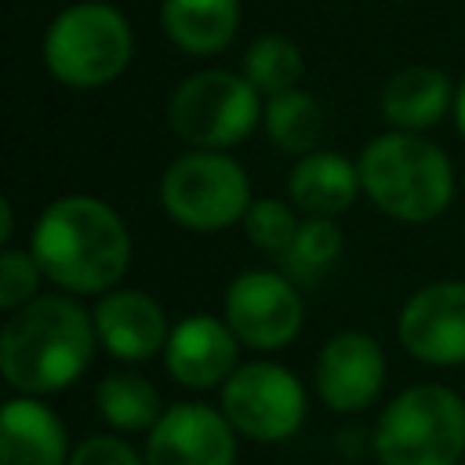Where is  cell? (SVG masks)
<instances>
[{
	"instance_id": "cell-16",
	"label": "cell",
	"mask_w": 465,
	"mask_h": 465,
	"mask_svg": "<svg viewBox=\"0 0 465 465\" xmlns=\"http://www.w3.org/2000/svg\"><path fill=\"white\" fill-rule=\"evenodd\" d=\"M363 196L360 163L338 149H312L294 156L287 171V200L309 218H338Z\"/></svg>"
},
{
	"instance_id": "cell-5",
	"label": "cell",
	"mask_w": 465,
	"mask_h": 465,
	"mask_svg": "<svg viewBox=\"0 0 465 465\" xmlns=\"http://www.w3.org/2000/svg\"><path fill=\"white\" fill-rule=\"evenodd\" d=\"M371 450L378 465H461L465 400L436 381L396 392L378 414Z\"/></svg>"
},
{
	"instance_id": "cell-14",
	"label": "cell",
	"mask_w": 465,
	"mask_h": 465,
	"mask_svg": "<svg viewBox=\"0 0 465 465\" xmlns=\"http://www.w3.org/2000/svg\"><path fill=\"white\" fill-rule=\"evenodd\" d=\"M91 316H94L98 345L124 363H142L149 356H160L171 334V320L163 305L138 287H113L98 294Z\"/></svg>"
},
{
	"instance_id": "cell-7",
	"label": "cell",
	"mask_w": 465,
	"mask_h": 465,
	"mask_svg": "<svg viewBox=\"0 0 465 465\" xmlns=\"http://www.w3.org/2000/svg\"><path fill=\"white\" fill-rule=\"evenodd\" d=\"M265 94L232 69L189 73L167 98V124L189 149H232L247 142L265 113Z\"/></svg>"
},
{
	"instance_id": "cell-1",
	"label": "cell",
	"mask_w": 465,
	"mask_h": 465,
	"mask_svg": "<svg viewBox=\"0 0 465 465\" xmlns=\"http://www.w3.org/2000/svg\"><path fill=\"white\" fill-rule=\"evenodd\" d=\"M29 251L44 276L76 298H98L131 269V232L113 203L87 193L51 200L29 232Z\"/></svg>"
},
{
	"instance_id": "cell-6",
	"label": "cell",
	"mask_w": 465,
	"mask_h": 465,
	"mask_svg": "<svg viewBox=\"0 0 465 465\" xmlns=\"http://www.w3.org/2000/svg\"><path fill=\"white\" fill-rule=\"evenodd\" d=\"M163 214L189 232H222L243 222L254 193L251 174L229 149H185L160 174Z\"/></svg>"
},
{
	"instance_id": "cell-28",
	"label": "cell",
	"mask_w": 465,
	"mask_h": 465,
	"mask_svg": "<svg viewBox=\"0 0 465 465\" xmlns=\"http://www.w3.org/2000/svg\"><path fill=\"white\" fill-rule=\"evenodd\" d=\"M461 232H465V225H461Z\"/></svg>"
},
{
	"instance_id": "cell-2",
	"label": "cell",
	"mask_w": 465,
	"mask_h": 465,
	"mask_svg": "<svg viewBox=\"0 0 465 465\" xmlns=\"http://www.w3.org/2000/svg\"><path fill=\"white\" fill-rule=\"evenodd\" d=\"M98 349L91 309L76 294H36L0 327V374L15 392L51 396L80 381Z\"/></svg>"
},
{
	"instance_id": "cell-25",
	"label": "cell",
	"mask_w": 465,
	"mask_h": 465,
	"mask_svg": "<svg viewBox=\"0 0 465 465\" xmlns=\"http://www.w3.org/2000/svg\"><path fill=\"white\" fill-rule=\"evenodd\" d=\"M69 465H145V454L134 450L120 432H94L73 447Z\"/></svg>"
},
{
	"instance_id": "cell-10",
	"label": "cell",
	"mask_w": 465,
	"mask_h": 465,
	"mask_svg": "<svg viewBox=\"0 0 465 465\" xmlns=\"http://www.w3.org/2000/svg\"><path fill=\"white\" fill-rule=\"evenodd\" d=\"M396 338L425 367L465 363V280L418 287L396 312Z\"/></svg>"
},
{
	"instance_id": "cell-23",
	"label": "cell",
	"mask_w": 465,
	"mask_h": 465,
	"mask_svg": "<svg viewBox=\"0 0 465 465\" xmlns=\"http://www.w3.org/2000/svg\"><path fill=\"white\" fill-rule=\"evenodd\" d=\"M302 211L291 203V200H280V196H262V200H251V207H247V214H243V236H247V243L254 247V251H265V254H280L291 240H294V232H298V225H302V218H298Z\"/></svg>"
},
{
	"instance_id": "cell-9",
	"label": "cell",
	"mask_w": 465,
	"mask_h": 465,
	"mask_svg": "<svg viewBox=\"0 0 465 465\" xmlns=\"http://www.w3.org/2000/svg\"><path fill=\"white\" fill-rule=\"evenodd\" d=\"M222 316L254 352L287 349L305 323V305L298 283L280 269H243L229 280L222 294Z\"/></svg>"
},
{
	"instance_id": "cell-27",
	"label": "cell",
	"mask_w": 465,
	"mask_h": 465,
	"mask_svg": "<svg viewBox=\"0 0 465 465\" xmlns=\"http://www.w3.org/2000/svg\"><path fill=\"white\" fill-rule=\"evenodd\" d=\"M450 116H454L458 134L465 138V80H461V84H458V91H454V109H450Z\"/></svg>"
},
{
	"instance_id": "cell-21",
	"label": "cell",
	"mask_w": 465,
	"mask_h": 465,
	"mask_svg": "<svg viewBox=\"0 0 465 465\" xmlns=\"http://www.w3.org/2000/svg\"><path fill=\"white\" fill-rule=\"evenodd\" d=\"M345 247V232L334 218H302L294 240L276 254V269L287 272L298 287L302 283H316L338 258Z\"/></svg>"
},
{
	"instance_id": "cell-24",
	"label": "cell",
	"mask_w": 465,
	"mask_h": 465,
	"mask_svg": "<svg viewBox=\"0 0 465 465\" xmlns=\"http://www.w3.org/2000/svg\"><path fill=\"white\" fill-rule=\"evenodd\" d=\"M40 280H47V276L29 247H4V254H0V309L15 312L25 302H33L40 294Z\"/></svg>"
},
{
	"instance_id": "cell-13",
	"label": "cell",
	"mask_w": 465,
	"mask_h": 465,
	"mask_svg": "<svg viewBox=\"0 0 465 465\" xmlns=\"http://www.w3.org/2000/svg\"><path fill=\"white\" fill-rule=\"evenodd\" d=\"M160 360L167 378L189 392L222 389L225 378L240 367V338L232 334L225 316L189 312L171 323Z\"/></svg>"
},
{
	"instance_id": "cell-20",
	"label": "cell",
	"mask_w": 465,
	"mask_h": 465,
	"mask_svg": "<svg viewBox=\"0 0 465 465\" xmlns=\"http://www.w3.org/2000/svg\"><path fill=\"white\" fill-rule=\"evenodd\" d=\"M94 411L113 432H149L163 414L160 389L138 371H113L94 385Z\"/></svg>"
},
{
	"instance_id": "cell-22",
	"label": "cell",
	"mask_w": 465,
	"mask_h": 465,
	"mask_svg": "<svg viewBox=\"0 0 465 465\" xmlns=\"http://www.w3.org/2000/svg\"><path fill=\"white\" fill-rule=\"evenodd\" d=\"M240 73L269 98V94H280V91H291L302 84L305 76V54L302 47L283 36V33H262L247 44L243 51V62H240Z\"/></svg>"
},
{
	"instance_id": "cell-17",
	"label": "cell",
	"mask_w": 465,
	"mask_h": 465,
	"mask_svg": "<svg viewBox=\"0 0 465 465\" xmlns=\"http://www.w3.org/2000/svg\"><path fill=\"white\" fill-rule=\"evenodd\" d=\"M454 84L436 65H403L392 69L378 91L381 120L392 131H414L425 134L454 109Z\"/></svg>"
},
{
	"instance_id": "cell-8",
	"label": "cell",
	"mask_w": 465,
	"mask_h": 465,
	"mask_svg": "<svg viewBox=\"0 0 465 465\" xmlns=\"http://www.w3.org/2000/svg\"><path fill=\"white\" fill-rule=\"evenodd\" d=\"M218 407L243 440L283 443L305 425L309 392L291 367L276 360H251L225 378Z\"/></svg>"
},
{
	"instance_id": "cell-12",
	"label": "cell",
	"mask_w": 465,
	"mask_h": 465,
	"mask_svg": "<svg viewBox=\"0 0 465 465\" xmlns=\"http://www.w3.org/2000/svg\"><path fill=\"white\" fill-rule=\"evenodd\" d=\"M222 407L178 400L145 432V465H236L240 443Z\"/></svg>"
},
{
	"instance_id": "cell-18",
	"label": "cell",
	"mask_w": 465,
	"mask_h": 465,
	"mask_svg": "<svg viewBox=\"0 0 465 465\" xmlns=\"http://www.w3.org/2000/svg\"><path fill=\"white\" fill-rule=\"evenodd\" d=\"M160 29L189 58L222 54L240 33V0H160Z\"/></svg>"
},
{
	"instance_id": "cell-3",
	"label": "cell",
	"mask_w": 465,
	"mask_h": 465,
	"mask_svg": "<svg viewBox=\"0 0 465 465\" xmlns=\"http://www.w3.org/2000/svg\"><path fill=\"white\" fill-rule=\"evenodd\" d=\"M363 196L400 225H429L454 200V163L425 134L385 131L374 134L360 156Z\"/></svg>"
},
{
	"instance_id": "cell-26",
	"label": "cell",
	"mask_w": 465,
	"mask_h": 465,
	"mask_svg": "<svg viewBox=\"0 0 465 465\" xmlns=\"http://www.w3.org/2000/svg\"><path fill=\"white\" fill-rule=\"evenodd\" d=\"M11 232H15V203L4 196L0 200V247H11Z\"/></svg>"
},
{
	"instance_id": "cell-4",
	"label": "cell",
	"mask_w": 465,
	"mask_h": 465,
	"mask_svg": "<svg viewBox=\"0 0 465 465\" xmlns=\"http://www.w3.org/2000/svg\"><path fill=\"white\" fill-rule=\"evenodd\" d=\"M44 69L73 91H98L120 80L134 58V29L109 0H76L62 7L40 40Z\"/></svg>"
},
{
	"instance_id": "cell-15",
	"label": "cell",
	"mask_w": 465,
	"mask_h": 465,
	"mask_svg": "<svg viewBox=\"0 0 465 465\" xmlns=\"http://www.w3.org/2000/svg\"><path fill=\"white\" fill-rule=\"evenodd\" d=\"M65 421L44 396H11L0 407V465H69Z\"/></svg>"
},
{
	"instance_id": "cell-11",
	"label": "cell",
	"mask_w": 465,
	"mask_h": 465,
	"mask_svg": "<svg viewBox=\"0 0 465 465\" xmlns=\"http://www.w3.org/2000/svg\"><path fill=\"white\" fill-rule=\"evenodd\" d=\"M385 385V349L360 327L334 331L312 363V392L334 414L367 411Z\"/></svg>"
},
{
	"instance_id": "cell-29",
	"label": "cell",
	"mask_w": 465,
	"mask_h": 465,
	"mask_svg": "<svg viewBox=\"0 0 465 465\" xmlns=\"http://www.w3.org/2000/svg\"><path fill=\"white\" fill-rule=\"evenodd\" d=\"M461 465H465V458H461Z\"/></svg>"
},
{
	"instance_id": "cell-19",
	"label": "cell",
	"mask_w": 465,
	"mask_h": 465,
	"mask_svg": "<svg viewBox=\"0 0 465 465\" xmlns=\"http://www.w3.org/2000/svg\"><path fill=\"white\" fill-rule=\"evenodd\" d=\"M323 127H327V116L312 91L291 87V91L265 98L262 131L272 142V149H280L283 156H305V153L320 149Z\"/></svg>"
}]
</instances>
